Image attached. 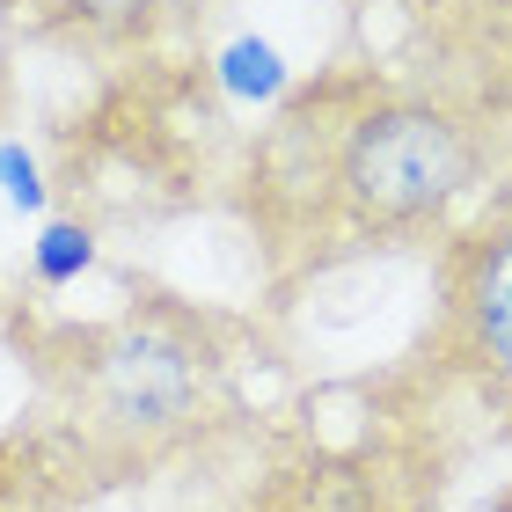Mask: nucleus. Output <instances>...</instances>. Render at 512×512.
<instances>
[{
    "mask_svg": "<svg viewBox=\"0 0 512 512\" xmlns=\"http://www.w3.org/2000/svg\"><path fill=\"white\" fill-rule=\"evenodd\" d=\"M512 161V125L483 96L403 74L308 81L256 132L242 213L278 278H322L366 256L439 249Z\"/></svg>",
    "mask_w": 512,
    "mask_h": 512,
    "instance_id": "f03ea898",
    "label": "nucleus"
},
{
    "mask_svg": "<svg viewBox=\"0 0 512 512\" xmlns=\"http://www.w3.org/2000/svg\"><path fill=\"white\" fill-rule=\"evenodd\" d=\"M425 359L512 432V161L432 249Z\"/></svg>",
    "mask_w": 512,
    "mask_h": 512,
    "instance_id": "7ed1b4c3",
    "label": "nucleus"
},
{
    "mask_svg": "<svg viewBox=\"0 0 512 512\" xmlns=\"http://www.w3.org/2000/svg\"><path fill=\"white\" fill-rule=\"evenodd\" d=\"M498 512H512V491H505V505H498Z\"/></svg>",
    "mask_w": 512,
    "mask_h": 512,
    "instance_id": "423d86ee",
    "label": "nucleus"
},
{
    "mask_svg": "<svg viewBox=\"0 0 512 512\" xmlns=\"http://www.w3.org/2000/svg\"><path fill=\"white\" fill-rule=\"evenodd\" d=\"M22 439L74 505L213 469L271 395V344L249 315L132 286L96 315H15Z\"/></svg>",
    "mask_w": 512,
    "mask_h": 512,
    "instance_id": "f257e3e1",
    "label": "nucleus"
},
{
    "mask_svg": "<svg viewBox=\"0 0 512 512\" xmlns=\"http://www.w3.org/2000/svg\"><path fill=\"white\" fill-rule=\"evenodd\" d=\"M37 37L74 44V52H139L205 15L213 0H8Z\"/></svg>",
    "mask_w": 512,
    "mask_h": 512,
    "instance_id": "20e7f679",
    "label": "nucleus"
},
{
    "mask_svg": "<svg viewBox=\"0 0 512 512\" xmlns=\"http://www.w3.org/2000/svg\"><path fill=\"white\" fill-rule=\"evenodd\" d=\"M0 512H81L74 491L52 476V461L22 439V425L0 432Z\"/></svg>",
    "mask_w": 512,
    "mask_h": 512,
    "instance_id": "39448f33",
    "label": "nucleus"
}]
</instances>
